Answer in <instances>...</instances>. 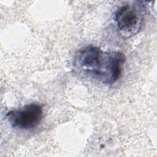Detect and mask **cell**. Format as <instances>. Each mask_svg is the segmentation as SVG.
<instances>
[{
	"label": "cell",
	"mask_w": 157,
	"mask_h": 157,
	"mask_svg": "<svg viewBox=\"0 0 157 157\" xmlns=\"http://www.w3.org/2000/svg\"><path fill=\"white\" fill-rule=\"evenodd\" d=\"M125 61L126 56L121 52H105L90 45L76 52L74 66L86 77L105 84H112L120 78Z\"/></svg>",
	"instance_id": "6da1fadb"
},
{
	"label": "cell",
	"mask_w": 157,
	"mask_h": 157,
	"mask_svg": "<svg viewBox=\"0 0 157 157\" xmlns=\"http://www.w3.org/2000/svg\"><path fill=\"white\" fill-rule=\"evenodd\" d=\"M146 13V6L142 1H134L119 7L115 13V21L120 35L129 38L137 34L142 28Z\"/></svg>",
	"instance_id": "7a4b0ae2"
},
{
	"label": "cell",
	"mask_w": 157,
	"mask_h": 157,
	"mask_svg": "<svg viewBox=\"0 0 157 157\" xmlns=\"http://www.w3.org/2000/svg\"><path fill=\"white\" fill-rule=\"evenodd\" d=\"M43 115L42 105L33 102L9 111L6 117L12 127L21 130H29L39 125Z\"/></svg>",
	"instance_id": "3957f363"
}]
</instances>
